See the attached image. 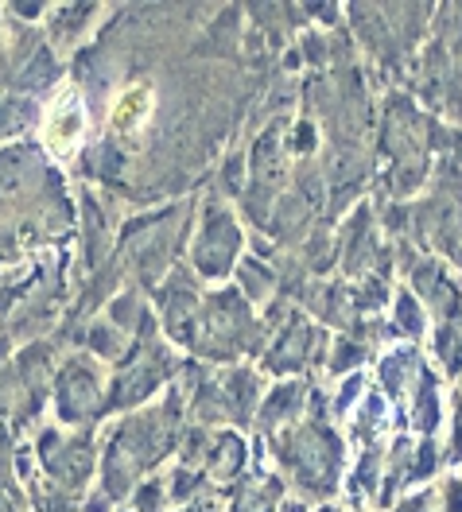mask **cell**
Segmentation results:
<instances>
[{
	"label": "cell",
	"instance_id": "2",
	"mask_svg": "<svg viewBox=\"0 0 462 512\" xmlns=\"http://www.w3.org/2000/svg\"><path fill=\"white\" fill-rule=\"evenodd\" d=\"M12 117H16V105H12V101H0V136H4V132H8L12 125H16Z\"/></svg>",
	"mask_w": 462,
	"mask_h": 512
},
{
	"label": "cell",
	"instance_id": "1",
	"mask_svg": "<svg viewBox=\"0 0 462 512\" xmlns=\"http://www.w3.org/2000/svg\"><path fill=\"white\" fill-rule=\"evenodd\" d=\"M82 132H86V109H82V97L63 94L59 101H55V109L47 113V121H43V140H47V148H51L55 156H70V152L78 148Z\"/></svg>",
	"mask_w": 462,
	"mask_h": 512
}]
</instances>
